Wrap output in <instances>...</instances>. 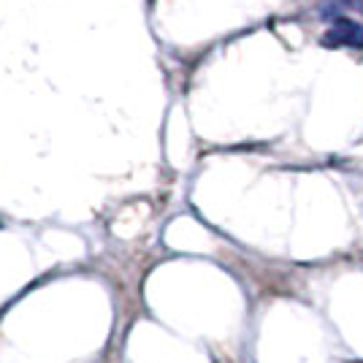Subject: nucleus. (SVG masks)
Wrapping results in <instances>:
<instances>
[{"instance_id":"nucleus-1","label":"nucleus","mask_w":363,"mask_h":363,"mask_svg":"<svg viewBox=\"0 0 363 363\" xmlns=\"http://www.w3.org/2000/svg\"><path fill=\"white\" fill-rule=\"evenodd\" d=\"M323 46H352L363 49V28L355 19H336L323 35Z\"/></svg>"}]
</instances>
